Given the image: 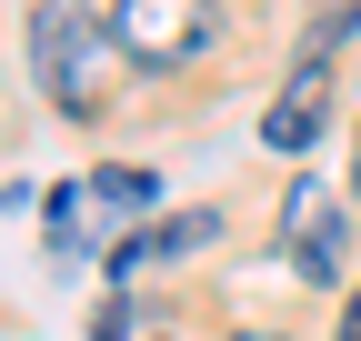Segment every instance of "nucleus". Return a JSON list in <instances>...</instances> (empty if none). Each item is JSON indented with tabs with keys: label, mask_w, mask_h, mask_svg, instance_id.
I'll return each mask as SVG.
<instances>
[{
	"label": "nucleus",
	"mask_w": 361,
	"mask_h": 341,
	"mask_svg": "<svg viewBox=\"0 0 361 341\" xmlns=\"http://www.w3.org/2000/svg\"><path fill=\"white\" fill-rule=\"evenodd\" d=\"M341 341H361V291H351V321H341Z\"/></svg>",
	"instance_id": "obj_6"
},
{
	"label": "nucleus",
	"mask_w": 361,
	"mask_h": 341,
	"mask_svg": "<svg viewBox=\"0 0 361 341\" xmlns=\"http://www.w3.org/2000/svg\"><path fill=\"white\" fill-rule=\"evenodd\" d=\"M341 251H351V211H341L331 181H311V170H301V181L281 191V261H291L301 281H331Z\"/></svg>",
	"instance_id": "obj_2"
},
{
	"label": "nucleus",
	"mask_w": 361,
	"mask_h": 341,
	"mask_svg": "<svg viewBox=\"0 0 361 341\" xmlns=\"http://www.w3.org/2000/svg\"><path fill=\"white\" fill-rule=\"evenodd\" d=\"M211 30H221L211 0H111V51L141 61V70H180V61H201Z\"/></svg>",
	"instance_id": "obj_1"
},
{
	"label": "nucleus",
	"mask_w": 361,
	"mask_h": 341,
	"mask_svg": "<svg viewBox=\"0 0 361 341\" xmlns=\"http://www.w3.org/2000/svg\"><path fill=\"white\" fill-rule=\"evenodd\" d=\"M231 341H281V331H231Z\"/></svg>",
	"instance_id": "obj_7"
},
{
	"label": "nucleus",
	"mask_w": 361,
	"mask_h": 341,
	"mask_svg": "<svg viewBox=\"0 0 361 341\" xmlns=\"http://www.w3.org/2000/svg\"><path fill=\"white\" fill-rule=\"evenodd\" d=\"M322 80H331V61H322V51H301L291 91L261 111V141H271V151H311V141H322Z\"/></svg>",
	"instance_id": "obj_3"
},
{
	"label": "nucleus",
	"mask_w": 361,
	"mask_h": 341,
	"mask_svg": "<svg viewBox=\"0 0 361 341\" xmlns=\"http://www.w3.org/2000/svg\"><path fill=\"white\" fill-rule=\"evenodd\" d=\"M191 241H211V211H180V221H161V231H141V241H121V251H111V281L151 271V261H171V251H191Z\"/></svg>",
	"instance_id": "obj_4"
},
{
	"label": "nucleus",
	"mask_w": 361,
	"mask_h": 341,
	"mask_svg": "<svg viewBox=\"0 0 361 341\" xmlns=\"http://www.w3.org/2000/svg\"><path fill=\"white\" fill-rule=\"evenodd\" d=\"M90 201H111V211H151L161 181H151V170H90Z\"/></svg>",
	"instance_id": "obj_5"
}]
</instances>
